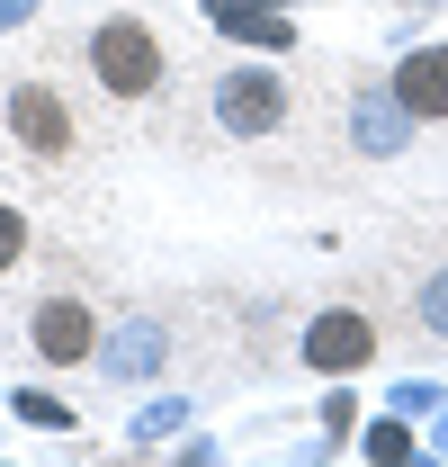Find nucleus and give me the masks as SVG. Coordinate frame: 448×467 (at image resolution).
<instances>
[{
    "mask_svg": "<svg viewBox=\"0 0 448 467\" xmlns=\"http://www.w3.org/2000/svg\"><path fill=\"white\" fill-rule=\"evenodd\" d=\"M90 72L108 81L117 99H144V90L162 81V46H153V27H144V18H108L99 46H90Z\"/></svg>",
    "mask_w": 448,
    "mask_h": 467,
    "instance_id": "obj_1",
    "label": "nucleus"
},
{
    "mask_svg": "<svg viewBox=\"0 0 448 467\" xmlns=\"http://www.w3.org/2000/svg\"><path fill=\"white\" fill-rule=\"evenodd\" d=\"M90 342H99V324H90V306H81V296H46V306H36V350H46L55 368H81Z\"/></svg>",
    "mask_w": 448,
    "mask_h": 467,
    "instance_id": "obj_2",
    "label": "nucleus"
},
{
    "mask_svg": "<svg viewBox=\"0 0 448 467\" xmlns=\"http://www.w3.org/2000/svg\"><path fill=\"white\" fill-rule=\"evenodd\" d=\"M9 126L27 135V153H72V117H63L55 90H18L9 99Z\"/></svg>",
    "mask_w": 448,
    "mask_h": 467,
    "instance_id": "obj_3",
    "label": "nucleus"
},
{
    "mask_svg": "<svg viewBox=\"0 0 448 467\" xmlns=\"http://www.w3.org/2000/svg\"><path fill=\"white\" fill-rule=\"evenodd\" d=\"M377 350V333H368V315H323L314 333H305V359L314 368H359Z\"/></svg>",
    "mask_w": 448,
    "mask_h": 467,
    "instance_id": "obj_4",
    "label": "nucleus"
},
{
    "mask_svg": "<svg viewBox=\"0 0 448 467\" xmlns=\"http://www.w3.org/2000/svg\"><path fill=\"white\" fill-rule=\"evenodd\" d=\"M279 109H287V90L270 72H233V81H224V126L260 135V126H279Z\"/></svg>",
    "mask_w": 448,
    "mask_h": 467,
    "instance_id": "obj_5",
    "label": "nucleus"
},
{
    "mask_svg": "<svg viewBox=\"0 0 448 467\" xmlns=\"http://www.w3.org/2000/svg\"><path fill=\"white\" fill-rule=\"evenodd\" d=\"M394 90H403V109H412V117H448V46H440V55H412Z\"/></svg>",
    "mask_w": 448,
    "mask_h": 467,
    "instance_id": "obj_6",
    "label": "nucleus"
},
{
    "mask_svg": "<svg viewBox=\"0 0 448 467\" xmlns=\"http://www.w3.org/2000/svg\"><path fill=\"white\" fill-rule=\"evenodd\" d=\"M216 18H233L242 36H287L279 18H270V0H216Z\"/></svg>",
    "mask_w": 448,
    "mask_h": 467,
    "instance_id": "obj_7",
    "label": "nucleus"
},
{
    "mask_svg": "<svg viewBox=\"0 0 448 467\" xmlns=\"http://www.w3.org/2000/svg\"><path fill=\"white\" fill-rule=\"evenodd\" d=\"M18 252H27V216H18V207H0V270H9Z\"/></svg>",
    "mask_w": 448,
    "mask_h": 467,
    "instance_id": "obj_8",
    "label": "nucleus"
}]
</instances>
